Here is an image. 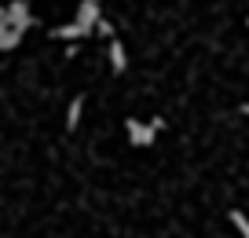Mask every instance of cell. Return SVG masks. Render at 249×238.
<instances>
[{
  "label": "cell",
  "instance_id": "obj_6",
  "mask_svg": "<svg viewBox=\"0 0 249 238\" xmlns=\"http://www.w3.org/2000/svg\"><path fill=\"white\" fill-rule=\"evenodd\" d=\"M231 223L242 231V238H249V220H246V213H242V209H231Z\"/></svg>",
  "mask_w": 249,
  "mask_h": 238
},
{
  "label": "cell",
  "instance_id": "obj_1",
  "mask_svg": "<svg viewBox=\"0 0 249 238\" xmlns=\"http://www.w3.org/2000/svg\"><path fill=\"white\" fill-rule=\"evenodd\" d=\"M124 132H128V143L132 146H150L154 143V128H150V125H140L136 117L124 121Z\"/></svg>",
  "mask_w": 249,
  "mask_h": 238
},
{
  "label": "cell",
  "instance_id": "obj_5",
  "mask_svg": "<svg viewBox=\"0 0 249 238\" xmlns=\"http://www.w3.org/2000/svg\"><path fill=\"white\" fill-rule=\"evenodd\" d=\"M52 37H59V40H77V37H88V33L81 30L77 22H70V26H59V30H55Z\"/></svg>",
  "mask_w": 249,
  "mask_h": 238
},
{
  "label": "cell",
  "instance_id": "obj_2",
  "mask_svg": "<svg viewBox=\"0 0 249 238\" xmlns=\"http://www.w3.org/2000/svg\"><path fill=\"white\" fill-rule=\"evenodd\" d=\"M95 22H99V0H85V4L77 8V26L85 33H92Z\"/></svg>",
  "mask_w": 249,
  "mask_h": 238
},
{
  "label": "cell",
  "instance_id": "obj_4",
  "mask_svg": "<svg viewBox=\"0 0 249 238\" xmlns=\"http://www.w3.org/2000/svg\"><path fill=\"white\" fill-rule=\"evenodd\" d=\"M81 110H85V95H77V99L70 103V110H66V128H77V121H81Z\"/></svg>",
  "mask_w": 249,
  "mask_h": 238
},
{
  "label": "cell",
  "instance_id": "obj_8",
  "mask_svg": "<svg viewBox=\"0 0 249 238\" xmlns=\"http://www.w3.org/2000/svg\"><path fill=\"white\" fill-rule=\"evenodd\" d=\"M246 26H249V18H246Z\"/></svg>",
  "mask_w": 249,
  "mask_h": 238
},
{
  "label": "cell",
  "instance_id": "obj_3",
  "mask_svg": "<svg viewBox=\"0 0 249 238\" xmlns=\"http://www.w3.org/2000/svg\"><path fill=\"white\" fill-rule=\"evenodd\" d=\"M124 66H128V59H124V48L117 37H110V70L114 73H124Z\"/></svg>",
  "mask_w": 249,
  "mask_h": 238
},
{
  "label": "cell",
  "instance_id": "obj_7",
  "mask_svg": "<svg viewBox=\"0 0 249 238\" xmlns=\"http://www.w3.org/2000/svg\"><path fill=\"white\" fill-rule=\"evenodd\" d=\"M92 30H95V33H103V37H107V40H110V37H114V26H110V22H107V18H99V22H95V26H92Z\"/></svg>",
  "mask_w": 249,
  "mask_h": 238
}]
</instances>
